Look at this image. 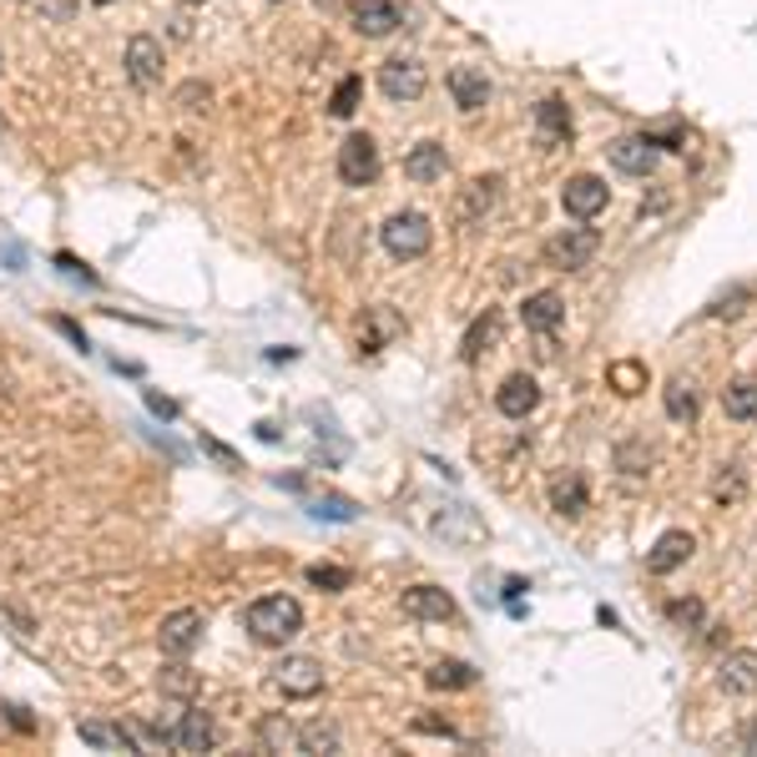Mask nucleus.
I'll return each mask as SVG.
<instances>
[{
	"mask_svg": "<svg viewBox=\"0 0 757 757\" xmlns=\"http://www.w3.org/2000/svg\"><path fill=\"white\" fill-rule=\"evenodd\" d=\"M616 465H621L627 480H641V475L651 470V450L647 445H621V450H616Z\"/></svg>",
	"mask_w": 757,
	"mask_h": 757,
	"instance_id": "nucleus-33",
	"label": "nucleus"
},
{
	"mask_svg": "<svg viewBox=\"0 0 757 757\" xmlns=\"http://www.w3.org/2000/svg\"><path fill=\"white\" fill-rule=\"evenodd\" d=\"M92 6H111V0H92Z\"/></svg>",
	"mask_w": 757,
	"mask_h": 757,
	"instance_id": "nucleus-39",
	"label": "nucleus"
},
{
	"mask_svg": "<svg viewBox=\"0 0 757 757\" xmlns=\"http://www.w3.org/2000/svg\"><path fill=\"white\" fill-rule=\"evenodd\" d=\"M82 743L111 747V753H142L137 733H127V727H107V722H82Z\"/></svg>",
	"mask_w": 757,
	"mask_h": 757,
	"instance_id": "nucleus-26",
	"label": "nucleus"
},
{
	"mask_svg": "<svg viewBox=\"0 0 757 757\" xmlns=\"http://www.w3.org/2000/svg\"><path fill=\"white\" fill-rule=\"evenodd\" d=\"M606 202H611V192H606V182L591 178V172H580V178H571L566 188H561V207H566V217H576V223H591L596 213H606Z\"/></svg>",
	"mask_w": 757,
	"mask_h": 757,
	"instance_id": "nucleus-7",
	"label": "nucleus"
},
{
	"mask_svg": "<svg viewBox=\"0 0 757 757\" xmlns=\"http://www.w3.org/2000/svg\"><path fill=\"white\" fill-rule=\"evenodd\" d=\"M319 515H329V521H354V505H349V500H319Z\"/></svg>",
	"mask_w": 757,
	"mask_h": 757,
	"instance_id": "nucleus-37",
	"label": "nucleus"
},
{
	"mask_svg": "<svg viewBox=\"0 0 757 757\" xmlns=\"http://www.w3.org/2000/svg\"><path fill=\"white\" fill-rule=\"evenodd\" d=\"M298 753H339V727L323 717L298 727Z\"/></svg>",
	"mask_w": 757,
	"mask_h": 757,
	"instance_id": "nucleus-30",
	"label": "nucleus"
},
{
	"mask_svg": "<svg viewBox=\"0 0 757 757\" xmlns=\"http://www.w3.org/2000/svg\"><path fill=\"white\" fill-rule=\"evenodd\" d=\"M667 616H672L682 631H702V601H672Z\"/></svg>",
	"mask_w": 757,
	"mask_h": 757,
	"instance_id": "nucleus-35",
	"label": "nucleus"
},
{
	"mask_svg": "<svg viewBox=\"0 0 757 757\" xmlns=\"http://www.w3.org/2000/svg\"><path fill=\"white\" fill-rule=\"evenodd\" d=\"M743 753H757V717L743 727Z\"/></svg>",
	"mask_w": 757,
	"mask_h": 757,
	"instance_id": "nucleus-38",
	"label": "nucleus"
},
{
	"mask_svg": "<svg viewBox=\"0 0 757 757\" xmlns=\"http://www.w3.org/2000/svg\"><path fill=\"white\" fill-rule=\"evenodd\" d=\"M339 178L343 188H369L378 178V142L369 131H354V137H343L339 147Z\"/></svg>",
	"mask_w": 757,
	"mask_h": 757,
	"instance_id": "nucleus-4",
	"label": "nucleus"
},
{
	"mask_svg": "<svg viewBox=\"0 0 757 757\" xmlns=\"http://www.w3.org/2000/svg\"><path fill=\"white\" fill-rule=\"evenodd\" d=\"M591 505V486H586V475L580 470H566L551 480V510H561V515H580V510Z\"/></svg>",
	"mask_w": 757,
	"mask_h": 757,
	"instance_id": "nucleus-22",
	"label": "nucleus"
},
{
	"mask_svg": "<svg viewBox=\"0 0 757 757\" xmlns=\"http://www.w3.org/2000/svg\"><path fill=\"white\" fill-rule=\"evenodd\" d=\"M480 676H475L470 662H435L429 667V686L435 692H465V686H475Z\"/></svg>",
	"mask_w": 757,
	"mask_h": 757,
	"instance_id": "nucleus-28",
	"label": "nucleus"
},
{
	"mask_svg": "<svg viewBox=\"0 0 757 757\" xmlns=\"http://www.w3.org/2000/svg\"><path fill=\"white\" fill-rule=\"evenodd\" d=\"M692 551H697L692 531H667V535H657V545L647 551V571L651 576H672V571H682L686 561H692Z\"/></svg>",
	"mask_w": 757,
	"mask_h": 757,
	"instance_id": "nucleus-10",
	"label": "nucleus"
},
{
	"mask_svg": "<svg viewBox=\"0 0 757 757\" xmlns=\"http://www.w3.org/2000/svg\"><path fill=\"white\" fill-rule=\"evenodd\" d=\"M606 157H611V167L627 172V178H647L651 167H657V147H651L647 137H616V142L606 147Z\"/></svg>",
	"mask_w": 757,
	"mask_h": 757,
	"instance_id": "nucleus-16",
	"label": "nucleus"
},
{
	"mask_svg": "<svg viewBox=\"0 0 757 757\" xmlns=\"http://www.w3.org/2000/svg\"><path fill=\"white\" fill-rule=\"evenodd\" d=\"M378 237H384V248L394 253V258H425L429 243H435V227H429L425 213H394L390 223L378 227Z\"/></svg>",
	"mask_w": 757,
	"mask_h": 757,
	"instance_id": "nucleus-2",
	"label": "nucleus"
},
{
	"mask_svg": "<svg viewBox=\"0 0 757 757\" xmlns=\"http://www.w3.org/2000/svg\"><path fill=\"white\" fill-rule=\"evenodd\" d=\"M258 737H263V747H268V753H298V733L294 727H288L284 717H263V727H258Z\"/></svg>",
	"mask_w": 757,
	"mask_h": 757,
	"instance_id": "nucleus-32",
	"label": "nucleus"
},
{
	"mask_svg": "<svg viewBox=\"0 0 757 757\" xmlns=\"http://www.w3.org/2000/svg\"><path fill=\"white\" fill-rule=\"evenodd\" d=\"M535 137H541V147L571 142V107L561 96H545L541 107H535Z\"/></svg>",
	"mask_w": 757,
	"mask_h": 757,
	"instance_id": "nucleus-20",
	"label": "nucleus"
},
{
	"mask_svg": "<svg viewBox=\"0 0 757 757\" xmlns=\"http://www.w3.org/2000/svg\"><path fill=\"white\" fill-rule=\"evenodd\" d=\"M722 409H727V419H737V425H753L757 419V378L727 384V390H722Z\"/></svg>",
	"mask_w": 757,
	"mask_h": 757,
	"instance_id": "nucleus-25",
	"label": "nucleus"
},
{
	"mask_svg": "<svg viewBox=\"0 0 757 757\" xmlns=\"http://www.w3.org/2000/svg\"><path fill=\"white\" fill-rule=\"evenodd\" d=\"M535 404H541V384H535L531 374H510L505 384H500V394H495V409H500L505 419L535 415Z\"/></svg>",
	"mask_w": 757,
	"mask_h": 757,
	"instance_id": "nucleus-15",
	"label": "nucleus"
},
{
	"mask_svg": "<svg viewBox=\"0 0 757 757\" xmlns=\"http://www.w3.org/2000/svg\"><path fill=\"white\" fill-rule=\"evenodd\" d=\"M273 686H278L284 697L308 702L323 692V667L313 662V657H284V662L273 667Z\"/></svg>",
	"mask_w": 757,
	"mask_h": 757,
	"instance_id": "nucleus-6",
	"label": "nucleus"
},
{
	"mask_svg": "<svg viewBox=\"0 0 757 757\" xmlns=\"http://www.w3.org/2000/svg\"><path fill=\"white\" fill-rule=\"evenodd\" d=\"M606 384H611L621 399H631V394L647 390V364H637V359H616V364L606 369Z\"/></svg>",
	"mask_w": 757,
	"mask_h": 757,
	"instance_id": "nucleus-27",
	"label": "nucleus"
},
{
	"mask_svg": "<svg viewBox=\"0 0 757 757\" xmlns=\"http://www.w3.org/2000/svg\"><path fill=\"white\" fill-rule=\"evenodd\" d=\"M188 6H198V0H188Z\"/></svg>",
	"mask_w": 757,
	"mask_h": 757,
	"instance_id": "nucleus-40",
	"label": "nucleus"
},
{
	"mask_svg": "<svg viewBox=\"0 0 757 757\" xmlns=\"http://www.w3.org/2000/svg\"><path fill=\"white\" fill-rule=\"evenodd\" d=\"M404 616H415V621H450L455 601H450V591H439V586H409V591H404Z\"/></svg>",
	"mask_w": 757,
	"mask_h": 757,
	"instance_id": "nucleus-19",
	"label": "nucleus"
},
{
	"mask_svg": "<svg viewBox=\"0 0 757 757\" xmlns=\"http://www.w3.org/2000/svg\"><path fill=\"white\" fill-rule=\"evenodd\" d=\"M425 86H429V76L415 56H390L378 66V92L390 96V102H419Z\"/></svg>",
	"mask_w": 757,
	"mask_h": 757,
	"instance_id": "nucleus-5",
	"label": "nucleus"
},
{
	"mask_svg": "<svg viewBox=\"0 0 757 757\" xmlns=\"http://www.w3.org/2000/svg\"><path fill=\"white\" fill-rule=\"evenodd\" d=\"M399 25H404V15H399V6H394V0H359V6H354V31H359V36H369V41L394 36Z\"/></svg>",
	"mask_w": 757,
	"mask_h": 757,
	"instance_id": "nucleus-13",
	"label": "nucleus"
},
{
	"mask_svg": "<svg viewBox=\"0 0 757 757\" xmlns=\"http://www.w3.org/2000/svg\"><path fill=\"white\" fill-rule=\"evenodd\" d=\"M596 248H601V233H596V227H566V233H556L545 243V263L561 273H580L596 258Z\"/></svg>",
	"mask_w": 757,
	"mask_h": 757,
	"instance_id": "nucleus-3",
	"label": "nucleus"
},
{
	"mask_svg": "<svg viewBox=\"0 0 757 757\" xmlns=\"http://www.w3.org/2000/svg\"><path fill=\"white\" fill-rule=\"evenodd\" d=\"M662 404H667V415L676 419V425H692L697 419V384L692 378H667V390H662Z\"/></svg>",
	"mask_w": 757,
	"mask_h": 757,
	"instance_id": "nucleus-24",
	"label": "nucleus"
},
{
	"mask_svg": "<svg viewBox=\"0 0 757 757\" xmlns=\"http://www.w3.org/2000/svg\"><path fill=\"white\" fill-rule=\"evenodd\" d=\"M445 86H450L460 111H486L490 107V76L480 72V66H455V72L445 76Z\"/></svg>",
	"mask_w": 757,
	"mask_h": 757,
	"instance_id": "nucleus-14",
	"label": "nucleus"
},
{
	"mask_svg": "<svg viewBox=\"0 0 757 757\" xmlns=\"http://www.w3.org/2000/svg\"><path fill=\"white\" fill-rule=\"evenodd\" d=\"M445 172H450V157H445L439 142H419V147H409V157H404V178L409 182H439Z\"/></svg>",
	"mask_w": 757,
	"mask_h": 757,
	"instance_id": "nucleus-21",
	"label": "nucleus"
},
{
	"mask_svg": "<svg viewBox=\"0 0 757 757\" xmlns=\"http://www.w3.org/2000/svg\"><path fill=\"white\" fill-rule=\"evenodd\" d=\"M202 631H207V621H202V611H172L162 616V627H157V647L167 651V657H192V647L202 641Z\"/></svg>",
	"mask_w": 757,
	"mask_h": 757,
	"instance_id": "nucleus-8",
	"label": "nucleus"
},
{
	"mask_svg": "<svg viewBox=\"0 0 757 757\" xmlns=\"http://www.w3.org/2000/svg\"><path fill=\"white\" fill-rule=\"evenodd\" d=\"M303 631V606L294 596H258L248 606V637L258 647H284Z\"/></svg>",
	"mask_w": 757,
	"mask_h": 757,
	"instance_id": "nucleus-1",
	"label": "nucleus"
},
{
	"mask_svg": "<svg viewBox=\"0 0 757 757\" xmlns=\"http://www.w3.org/2000/svg\"><path fill=\"white\" fill-rule=\"evenodd\" d=\"M157 686H162V697H178V702H192L198 697V672L192 667H182V657L172 667H162V676H157Z\"/></svg>",
	"mask_w": 757,
	"mask_h": 757,
	"instance_id": "nucleus-29",
	"label": "nucleus"
},
{
	"mask_svg": "<svg viewBox=\"0 0 757 757\" xmlns=\"http://www.w3.org/2000/svg\"><path fill=\"white\" fill-rule=\"evenodd\" d=\"M192 102H202V107H207V102H213V92H207V86H198V82L182 86V92H178V107H182V111H198Z\"/></svg>",
	"mask_w": 757,
	"mask_h": 757,
	"instance_id": "nucleus-36",
	"label": "nucleus"
},
{
	"mask_svg": "<svg viewBox=\"0 0 757 757\" xmlns=\"http://www.w3.org/2000/svg\"><path fill=\"white\" fill-rule=\"evenodd\" d=\"M717 686L727 697H757V651H727L717 662Z\"/></svg>",
	"mask_w": 757,
	"mask_h": 757,
	"instance_id": "nucleus-11",
	"label": "nucleus"
},
{
	"mask_svg": "<svg viewBox=\"0 0 757 757\" xmlns=\"http://www.w3.org/2000/svg\"><path fill=\"white\" fill-rule=\"evenodd\" d=\"M500 188H505V182H500V178H475L470 188L460 192V202H455V217H460L465 227H475V223H480V217H486V213H495Z\"/></svg>",
	"mask_w": 757,
	"mask_h": 757,
	"instance_id": "nucleus-17",
	"label": "nucleus"
},
{
	"mask_svg": "<svg viewBox=\"0 0 757 757\" xmlns=\"http://www.w3.org/2000/svg\"><path fill=\"white\" fill-rule=\"evenodd\" d=\"M359 96H364V76H343L339 86H333V102H329V111L333 117H354L359 111Z\"/></svg>",
	"mask_w": 757,
	"mask_h": 757,
	"instance_id": "nucleus-31",
	"label": "nucleus"
},
{
	"mask_svg": "<svg viewBox=\"0 0 757 757\" xmlns=\"http://www.w3.org/2000/svg\"><path fill=\"white\" fill-rule=\"evenodd\" d=\"M521 323L531 333H556L561 323H566V303H561V294H551V288H541V294H531L521 303Z\"/></svg>",
	"mask_w": 757,
	"mask_h": 757,
	"instance_id": "nucleus-18",
	"label": "nucleus"
},
{
	"mask_svg": "<svg viewBox=\"0 0 757 757\" xmlns=\"http://www.w3.org/2000/svg\"><path fill=\"white\" fill-rule=\"evenodd\" d=\"M121 66H127V82L137 86V92H152V86L162 82V41L157 36H131Z\"/></svg>",
	"mask_w": 757,
	"mask_h": 757,
	"instance_id": "nucleus-9",
	"label": "nucleus"
},
{
	"mask_svg": "<svg viewBox=\"0 0 757 757\" xmlns=\"http://www.w3.org/2000/svg\"><path fill=\"white\" fill-rule=\"evenodd\" d=\"M308 580H313L319 591H343V586H349L354 576H349L343 566H313V571H308Z\"/></svg>",
	"mask_w": 757,
	"mask_h": 757,
	"instance_id": "nucleus-34",
	"label": "nucleus"
},
{
	"mask_svg": "<svg viewBox=\"0 0 757 757\" xmlns=\"http://www.w3.org/2000/svg\"><path fill=\"white\" fill-rule=\"evenodd\" d=\"M495 343H500V313H495V308H486V313L470 323V333H465L460 359H465V364H480V359H486Z\"/></svg>",
	"mask_w": 757,
	"mask_h": 757,
	"instance_id": "nucleus-23",
	"label": "nucleus"
},
{
	"mask_svg": "<svg viewBox=\"0 0 757 757\" xmlns=\"http://www.w3.org/2000/svg\"><path fill=\"white\" fill-rule=\"evenodd\" d=\"M213 743H217V727L202 707H188L172 722V747H178V753H213Z\"/></svg>",
	"mask_w": 757,
	"mask_h": 757,
	"instance_id": "nucleus-12",
	"label": "nucleus"
}]
</instances>
